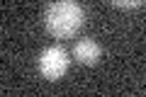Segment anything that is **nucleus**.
Masks as SVG:
<instances>
[{
  "mask_svg": "<svg viewBox=\"0 0 146 97\" xmlns=\"http://www.w3.org/2000/svg\"><path fill=\"white\" fill-rule=\"evenodd\" d=\"M100 56H102V49L93 39H80L73 44V58L83 66H95L100 61Z\"/></svg>",
  "mask_w": 146,
  "mask_h": 97,
  "instance_id": "3",
  "label": "nucleus"
},
{
  "mask_svg": "<svg viewBox=\"0 0 146 97\" xmlns=\"http://www.w3.org/2000/svg\"><path fill=\"white\" fill-rule=\"evenodd\" d=\"M110 3L115 7H119V10H139L146 0H110Z\"/></svg>",
  "mask_w": 146,
  "mask_h": 97,
  "instance_id": "4",
  "label": "nucleus"
},
{
  "mask_svg": "<svg viewBox=\"0 0 146 97\" xmlns=\"http://www.w3.org/2000/svg\"><path fill=\"white\" fill-rule=\"evenodd\" d=\"M85 10L78 0H51L44 10V27L54 39H71L80 32Z\"/></svg>",
  "mask_w": 146,
  "mask_h": 97,
  "instance_id": "1",
  "label": "nucleus"
},
{
  "mask_svg": "<svg viewBox=\"0 0 146 97\" xmlns=\"http://www.w3.org/2000/svg\"><path fill=\"white\" fill-rule=\"evenodd\" d=\"M68 71V53L61 46H46L39 53V73L46 80H61Z\"/></svg>",
  "mask_w": 146,
  "mask_h": 97,
  "instance_id": "2",
  "label": "nucleus"
}]
</instances>
